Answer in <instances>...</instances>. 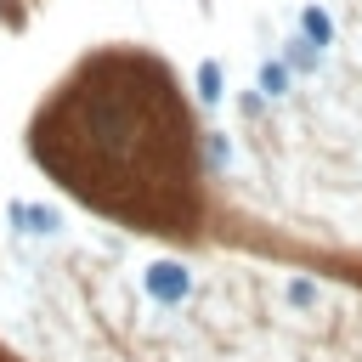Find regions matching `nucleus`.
Here are the masks:
<instances>
[{
    "label": "nucleus",
    "instance_id": "6",
    "mask_svg": "<svg viewBox=\"0 0 362 362\" xmlns=\"http://www.w3.org/2000/svg\"><path fill=\"white\" fill-rule=\"evenodd\" d=\"M238 107H243V113H249V119H255V113H260V107H266V96H260V90H243V96H238Z\"/></svg>",
    "mask_w": 362,
    "mask_h": 362
},
{
    "label": "nucleus",
    "instance_id": "5",
    "mask_svg": "<svg viewBox=\"0 0 362 362\" xmlns=\"http://www.w3.org/2000/svg\"><path fill=\"white\" fill-rule=\"evenodd\" d=\"M283 62H288V74H294V79H305V74H317V68H322V51H317L305 34H288V40H283Z\"/></svg>",
    "mask_w": 362,
    "mask_h": 362
},
{
    "label": "nucleus",
    "instance_id": "3",
    "mask_svg": "<svg viewBox=\"0 0 362 362\" xmlns=\"http://www.w3.org/2000/svg\"><path fill=\"white\" fill-rule=\"evenodd\" d=\"M192 90H198L204 107H221V102H226V68H221L215 57H204L198 74H192Z\"/></svg>",
    "mask_w": 362,
    "mask_h": 362
},
{
    "label": "nucleus",
    "instance_id": "2",
    "mask_svg": "<svg viewBox=\"0 0 362 362\" xmlns=\"http://www.w3.org/2000/svg\"><path fill=\"white\" fill-rule=\"evenodd\" d=\"M255 90H260L266 102H283V96L294 90V74H288V62H283V57H266V62H260V74H255Z\"/></svg>",
    "mask_w": 362,
    "mask_h": 362
},
{
    "label": "nucleus",
    "instance_id": "4",
    "mask_svg": "<svg viewBox=\"0 0 362 362\" xmlns=\"http://www.w3.org/2000/svg\"><path fill=\"white\" fill-rule=\"evenodd\" d=\"M294 34H305L317 51H328V45H334V17H328L322 6H300V17H294Z\"/></svg>",
    "mask_w": 362,
    "mask_h": 362
},
{
    "label": "nucleus",
    "instance_id": "1",
    "mask_svg": "<svg viewBox=\"0 0 362 362\" xmlns=\"http://www.w3.org/2000/svg\"><path fill=\"white\" fill-rule=\"evenodd\" d=\"M147 294L158 300V305H175V300H187V288H192V277H187V266H175V260H158V266H147Z\"/></svg>",
    "mask_w": 362,
    "mask_h": 362
}]
</instances>
